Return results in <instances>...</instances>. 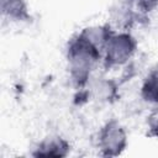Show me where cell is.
I'll list each match as a JSON object with an SVG mask.
<instances>
[{"instance_id": "cell-1", "label": "cell", "mask_w": 158, "mask_h": 158, "mask_svg": "<svg viewBox=\"0 0 158 158\" xmlns=\"http://www.w3.org/2000/svg\"><path fill=\"white\" fill-rule=\"evenodd\" d=\"M111 32L107 26L85 28L69 41L67 57L72 78L78 86H84L88 81L90 70L99 62L104 44Z\"/></svg>"}, {"instance_id": "cell-2", "label": "cell", "mask_w": 158, "mask_h": 158, "mask_svg": "<svg viewBox=\"0 0 158 158\" xmlns=\"http://www.w3.org/2000/svg\"><path fill=\"white\" fill-rule=\"evenodd\" d=\"M137 47L136 40L128 33H115L107 37L104 44V65L112 68L125 64L135 53Z\"/></svg>"}, {"instance_id": "cell-3", "label": "cell", "mask_w": 158, "mask_h": 158, "mask_svg": "<svg viewBox=\"0 0 158 158\" xmlns=\"http://www.w3.org/2000/svg\"><path fill=\"white\" fill-rule=\"evenodd\" d=\"M126 132L116 120L106 122L99 133V147L104 156H117L126 147Z\"/></svg>"}, {"instance_id": "cell-4", "label": "cell", "mask_w": 158, "mask_h": 158, "mask_svg": "<svg viewBox=\"0 0 158 158\" xmlns=\"http://www.w3.org/2000/svg\"><path fill=\"white\" fill-rule=\"evenodd\" d=\"M69 151V144L62 139V138H51L43 141L38 148L37 152H35V156L41 157H64L67 156Z\"/></svg>"}, {"instance_id": "cell-5", "label": "cell", "mask_w": 158, "mask_h": 158, "mask_svg": "<svg viewBox=\"0 0 158 158\" xmlns=\"http://www.w3.org/2000/svg\"><path fill=\"white\" fill-rule=\"evenodd\" d=\"M2 12L15 20H28L27 6L23 0H1Z\"/></svg>"}, {"instance_id": "cell-6", "label": "cell", "mask_w": 158, "mask_h": 158, "mask_svg": "<svg viewBox=\"0 0 158 158\" xmlns=\"http://www.w3.org/2000/svg\"><path fill=\"white\" fill-rule=\"evenodd\" d=\"M142 96L144 100L158 105V68L153 69L142 85Z\"/></svg>"}, {"instance_id": "cell-7", "label": "cell", "mask_w": 158, "mask_h": 158, "mask_svg": "<svg viewBox=\"0 0 158 158\" xmlns=\"http://www.w3.org/2000/svg\"><path fill=\"white\" fill-rule=\"evenodd\" d=\"M148 136L158 137V112L148 117Z\"/></svg>"}, {"instance_id": "cell-8", "label": "cell", "mask_w": 158, "mask_h": 158, "mask_svg": "<svg viewBox=\"0 0 158 158\" xmlns=\"http://www.w3.org/2000/svg\"><path fill=\"white\" fill-rule=\"evenodd\" d=\"M128 1L135 4L142 11H149L158 2V0H128Z\"/></svg>"}]
</instances>
